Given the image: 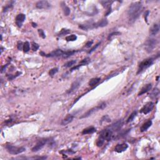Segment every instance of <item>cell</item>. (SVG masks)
<instances>
[{
	"label": "cell",
	"instance_id": "1",
	"mask_svg": "<svg viewBox=\"0 0 160 160\" xmlns=\"http://www.w3.org/2000/svg\"><path fill=\"white\" fill-rule=\"evenodd\" d=\"M142 4L140 2H135L130 5L128 11L129 21L131 23H134L142 12Z\"/></svg>",
	"mask_w": 160,
	"mask_h": 160
},
{
	"label": "cell",
	"instance_id": "2",
	"mask_svg": "<svg viewBox=\"0 0 160 160\" xmlns=\"http://www.w3.org/2000/svg\"><path fill=\"white\" fill-rule=\"evenodd\" d=\"M153 63V59L152 58H148L146 59L145 60L140 63L139 65V68H138V74L141 73L143 71L145 70L146 69H147L148 68H149V66H151L152 64Z\"/></svg>",
	"mask_w": 160,
	"mask_h": 160
},
{
	"label": "cell",
	"instance_id": "3",
	"mask_svg": "<svg viewBox=\"0 0 160 160\" xmlns=\"http://www.w3.org/2000/svg\"><path fill=\"white\" fill-rule=\"evenodd\" d=\"M6 148L11 155H18L26 150V148L24 147H17L12 145H7L6 146Z\"/></svg>",
	"mask_w": 160,
	"mask_h": 160
},
{
	"label": "cell",
	"instance_id": "4",
	"mask_svg": "<svg viewBox=\"0 0 160 160\" xmlns=\"http://www.w3.org/2000/svg\"><path fill=\"white\" fill-rule=\"evenodd\" d=\"M113 136V131L109 128H106L101 131L99 134V138L104 140H109Z\"/></svg>",
	"mask_w": 160,
	"mask_h": 160
},
{
	"label": "cell",
	"instance_id": "5",
	"mask_svg": "<svg viewBox=\"0 0 160 160\" xmlns=\"http://www.w3.org/2000/svg\"><path fill=\"white\" fill-rule=\"evenodd\" d=\"M156 44H157V40L155 39L150 38L147 40L145 43L146 51L148 53L151 52L153 49L156 47Z\"/></svg>",
	"mask_w": 160,
	"mask_h": 160
},
{
	"label": "cell",
	"instance_id": "6",
	"mask_svg": "<svg viewBox=\"0 0 160 160\" xmlns=\"http://www.w3.org/2000/svg\"><path fill=\"white\" fill-rule=\"evenodd\" d=\"M105 107H106V103H103L102 104L99 105V106H96V107H94V108H92V109H90L88 111H87L86 113H85V114H84V115H83V116L81 117V118H84L89 117V116H91L92 114H93L94 112L97 111L99 110V109H103Z\"/></svg>",
	"mask_w": 160,
	"mask_h": 160
},
{
	"label": "cell",
	"instance_id": "7",
	"mask_svg": "<svg viewBox=\"0 0 160 160\" xmlns=\"http://www.w3.org/2000/svg\"><path fill=\"white\" fill-rule=\"evenodd\" d=\"M48 141V139H41V140H40V141L36 143V145L32 148V151L36 152L40 150L41 149H42V148L44 147V145L47 143Z\"/></svg>",
	"mask_w": 160,
	"mask_h": 160
},
{
	"label": "cell",
	"instance_id": "8",
	"mask_svg": "<svg viewBox=\"0 0 160 160\" xmlns=\"http://www.w3.org/2000/svg\"><path fill=\"white\" fill-rule=\"evenodd\" d=\"M123 123H124L123 120H118V121H116V123H115L114 124H112L110 127L109 128L113 131V133L118 132V131H120V130L121 129V128L123 127Z\"/></svg>",
	"mask_w": 160,
	"mask_h": 160
},
{
	"label": "cell",
	"instance_id": "9",
	"mask_svg": "<svg viewBox=\"0 0 160 160\" xmlns=\"http://www.w3.org/2000/svg\"><path fill=\"white\" fill-rule=\"evenodd\" d=\"M153 108H154V103L153 102H148V103H146L143 107V108L141 109L140 112L145 114V115H146V114L149 113L150 111H151Z\"/></svg>",
	"mask_w": 160,
	"mask_h": 160
},
{
	"label": "cell",
	"instance_id": "10",
	"mask_svg": "<svg viewBox=\"0 0 160 160\" xmlns=\"http://www.w3.org/2000/svg\"><path fill=\"white\" fill-rule=\"evenodd\" d=\"M81 83V79H78V80H76L75 81L73 82L71 85V87L67 91V93H68V94H69V93H72L73 92L76 91V90L80 87Z\"/></svg>",
	"mask_w": 160,
	"mask_h": 160
},
{
	"label": "cell",
	"instance_id": "11",
	"mask_svg": "<svg viewBox=\"0 0 160 160\" xmlns=\"http://www.w3.org/2000/svg\"><path fill=\"white\" fill-rule=\"evenodd\" d=\"M36 6L39 9H47L51 6V4L47 1H40L36 3Z\"/></svg>",
	"mask_w": 160,
	"mask_h": 160
},
{
	"label": "cell",
	"instance_id": "12",
	"mask_svg": "<svg viewBox=\"0 0 160 160\" xmlns=\"http://www.w3.org/2000/svg\"><path fill=\"white\" fill-rule=\"evenodd\" d=\"M128 148V145L126 143L123 144H118L116 146L115 148V151H116L117 153H122V152L126 150V149Z\"/></svg>",
	"mask_w": 160,
	"mask_h": 160
},
{
	"label": "cell",
	"instance_id": "13",
	"mask_svg": "<svg viewBox=\"0 0 160 160\" xmlns=\"http://www.w3.org/2000/svg\"><path fill=\"white\" fill-rule=\"evenodd\" d=\"M25 18H26V16L24 14H19L17 16L16 18V25H18V27L21 28L23 23L25 21Z\"/></svg>",
	"mask_w": 160,
	"mask_h": 160
},
{
	"label": "cell",
	"instance_id": "14",
	"mask_svg": "<svg viewBox=\"0 0 160 160\" xmlns=\"http://www.w3.org/2000/svg\"><path fill=\"white\" fill-rule=\"evenodd\" d=\"M64 51L61 50H56L53 51L48 54H46V56L47 57H62Z\"/></svg>",
	"mask_w": 160,
	"mask_h": 160
},
{
	"label": "cell",
	"instance_id": "15",
	"mask_svg": "<svg viewBox=\"0 0 160 160\" xmlns=\"http://www.w3.org/2000/svg\"><path fill=\"white\" fill-rule=\"evenodd\" d=\"M160 31V26L158 24H154L149 29V33L152 36L157 35Z\"/></svg>",
	"mask_w": 160,
	"mask_h": 160
},
{
	"label": "cell",
	"instance_id": "16",
	"mask_svg": "<svg viewBox=\"0 0 160 160\" xmlns=\"http://www.w3.org/2000/svg\"><path fill=\"white\" fill-rule=\"evenodd\" d=\"M151 88H152L151 84H146V86H144V87L141 89V90L140 91V92L138 93V96H141V95H142V94L146 93L148 92L149 90H151Z\"/></svg>",
	"mask_w": 160,
	"mask_h": 160
},
{
	"label": "cell",
	"instance_id": "17",
	"mask_svg": "<svg viewBox=\"0 0 160 160\" xmlns=\"http://www.w3.org/2000/svg\"><path fill=\"white\" fill-rule=\"evenodd\" d=\"M73 116L71 115H68V116H66L65 118L63 120L62 122H61V125L65 126L66 124H69L73 121Z\"/></svg>",
	"mask_w": 160,
	"mask_h": 160
},
{
	"label": "cell",
	"instance_id": "18",
	"mask_svg": "<svg viewBox=\"0 0 160 160\" xmlns=\"http://www.w3.org/2000/svg\"><path fill=\"white\" fill-rule=\"evenodd\" d=\"M108 23V22L107 19H101V21H98L97 23L94 24V28H96V27H105V26H107Z\"/></svg>",
	"mask_w": 160,
	"mask_h": 160
},
{
	"label": "cell",
	"instance_id": "19",
	"mask_svg": "<svg viewBox=\"0 0 160 160\" xmlns=\"http://www.w3.org/2000/svg\"><path fill=\"white\" fill-rule=\"evenodd\" d=\"M151 124H152V121H151V120H149V121H146V123H144V124H143V126L141 127V130H141V132H145V131H146V130H148V129L151 126Z\"/></svg>",
	"mask_w": 160,
	"mask_h": 160
},
{
	"label": "cell",
	"instance_id": "20",
	"mask_svg": "<svg viewBox=\"0 0 160 160\" xmlns=\"http://www.w3.org/2000/svg\"><path fill=\"white\" fill-rule=\"evenodd\" d=\"M96 128H94V127H89L88 128L84 129L82 133L83 134H92L93 133L96 132Z\"/></svg>",
	"mask_w": 160,
	"mask_h": 160
},
{
	"label": "cell",
	"instance_id": "21",
	"mask_svg": "<svg viewBox=\"0 0 160 160\" xmlns=\"http://www.w3.org/2000/svg\"><path fill=\"white\" fill-rule=\"evenodd\" d=\"M61 8H62L63 10L64 13H65V15L66 16L69 15V13H70V9L66 6V4H65L64 2L61 3Z\"/></svg>",
	"mask_w": 160,
	"mask_h": 160
},
{
	"label": "cell",
	"instance_id": "22",
	"mask_svg": "<svg viewBox=\"0 0 160 160\" xmlns=\"http://www.w3.org/2000/svg\"><path fill=\"white\" fill-rule=\"evenodd\" d=\"M159 94H160V91L158 88H155L154 90H153V91L151 92V93L149 95V97H150L151 99H155V98H157Z\"/></svg>",
	"mask_w": 160,
	"mask_h": 160
},
{
	"label": "cell",
	"instance_id": "23",
	"mask_svg": "<svg viewBox=\"0 0 160 160\" xmlns=\"http://www.w3.org/2000/svg\"><path fill=\"white\" fill-rule=\"evenodd\" d=\"M78 52V51H64V53L62 56V58H67L68 57L71 56L73 55V54Z\"/></svg>",
	"mask_w": 160,
	"mask_h": 160
},
{
	"label": "cell",
	"instance_id": "24",
	"mask_svg": "<svg viewBox=\"0 0 160 160\" xmlns=\"http://www.w3.org/2000/svg\"><path fill=\"white\" fill-rule=\"evenodd\" d=\"M101 79L99 78H93L91 79V80L89 82V85L90 86H94L96 84H98L99 81H100Z\"/></svg>",
	"mask_w": 160,
	"mask_h": 160
},
{
	"label": "cell",
	"instance_id": "25",
	"mask_svg": "<svg viewBox=\"0 0 160 160\" xmlns=\"http://www.w3.org/2000/svg\"><path fill=\"white\" fill-rule=\"evenodd\" d=\"M71 31L69 29H62L60 32L58 33V36H64V35H66L70 33Z\"/></svg>",
	"mask_w": 160,
	"mask_h": 160
},
{
	"label": "cell",
	"instance_id": "26",
	"mask_svg": "<svg viewBox=\"0 0 160 160\" xmlns=\"http://www.w3.org/2000/svg\"><path fill=\"white\" fill-rule=\"evenodd\" d=\"M137 115V112L136 111H133L132 113L131 114V115L130 116V117L128 118V119L127 120V123H130V122L133 121V120H134V118L136 117V116Z\"/></svg>",
	"mask_w": 160,
	"mask_h": 160
},
{
	"label": "cell",
	"instance_id": "27",
	"mask_svg": "<svg viewBox=\"0 0 160 160\" xmlns=\"http://www.w3.org/2000/svg\"><path fill=\"white\" fill-rule=\"evenodd\" d=\"M76 39H77V36L75 35H69L66 38V40L68 41H76Z\"/></svg>",
	"mask_w": 160,
	"mask_h": 160
},
{
	"label": "cell",
	"instance_id": "28",
	"mask_svg": "<svg viewBox=\"0 0 160 160\" xmlns=\"http://www.w3.org/2000/svg\"><path fill=\"white\" fill-rule=\"evenodd\" d=\"M29 48H30V45H29V42L26 41L24 43V46H23V51H25V53L28 52L29 51Z\"/></svg>",
	"mask_w": 160,
	"mask_h": 160
},
{
	"label": "cell",
	"instance_id": "29",
	"mask_svg": "<svg viewBox=\"0 0 160 160\" xmlns=\"http://www.w3.org/2000/svg\"><path fill=\"white\" fill-rule=\"evenodd\" d=\"M90 62V59L89 58H86L85 59H83L81 63H80V65H81V66H84V65H86Z\"/></svg>",
	"mask_w": 160,
	"mask_h": 160
},
{
	"label": "cell",
	"instance_id": "30",
	"mask_svg": "<svg viewBox=\"0 0 160 160\" xmlns=\"http://www.w3.org/2000/svg\"><path fill=\"white\" fill-rule=\"evenodd\" d=\"M76 63V60H72V61H68V63H66L65 65V67H67V68H69L71 66H72L73 65H75Z\"/></svg>",
	"mask_w": 160,
	"mask_h": 160
},
{
	"label": "cell",
	"instance_id": "31",
	"mask_svg": "<svg viewBox=\"0 0 160 160\" xmlns=\"http://www.w3.org/2000/svg\"><path fill=\"white\" fill-rule=\"evenodd\" d=\"M58 68H53V69H51V70L50 71V72H49V75H50L51 76H54V75H55L56 73H58Z\"/></svg>",
	"mask_w": 160,
	"mask_h": 160
},
{
	"label": "cell",
	"instance_id": "32",
	"mask_svg": "<svg viewBox=\"0 0 160 160\" xmlns=\"http://www.w3.org/2000/svg\"><path fill=\"white\" fill-rule=\"evenodd\" d=\"M104 142H105V140H104V139H103L102 138H99L96 142V145L98 146H99V147H101L104 144Z\"/></svg>",
	"mask_w": 160,
	"mask_h": 160
},
{
	"label": "cell",
	"instance_id": "33",
	"mask_svg": "<svg viewBox=\"0 0 160 160\" xmlns=\"http://www.w3.org/2000/svg\"><path fill=\"white\" fill-rule=\"evenodd\" d=\"M110 122V118H109V116L108 115H106V116H104L102 118L101 120V123H103V122Z\"/></svg>",
	"mask_w": 160,
	"mask_h": 160
},
{
	"label": "cell",
	"instance_id": "34",
	"mask_svg": "<svg viewBox=\"0 0 160 160\" xmlns=\"http://www.w3.org/2000/svg\"><path fill=\"white\" fill-rule=\"evenodd\" d=\"M121 35V33H120V32H113V33H111L110 35H109V36H108V40H109V39L111 38L113 36H118V35Z\"/></svg>",
	"mask_w": 160,
	"mask_h": 160
},
{
	"label": "cell",
	"instance_id": "35",
	"mask_svg": "<svg viewBox=\"0 0 160 160\" xmlns=\"http://www.w3.org/2000/svg\"><path fill=\"white\" fill-rule=\"evenodd\" d=\"M38 48H39L38 44H36V43H33V44H32V50H33V51H37V50H38Z\"/></svg>",
	"mask_w": 160,
	"mask_h": 160
},
{
	"label": "cell",
	"instance_id": "36",
	"mask_svg": "<svg viewBox=\"0 0 160 160\" xmlns=\"http://www.w3.org/2000/svg\"><path fill=\"white\" fill-rule=\"evenodd\" d=\"M38 33L39 34H40V36H41L43 38H45L46 36H45V34H44V31H43V29H38Z\"/></svg>",
	"mask_w": 160,
	"mask_h": 160
},
{
	"label": "cell",
	"instance_id": "37",
	"mask_svg": "<svg viewBox=\"0 0 160 160\" xmlns=\"http://www.w3.org/2000/svg\"><path fill=\"white\" fill-rule=\"evenodd\" d=\"M23 46H24V44L22 43V42L19 41L18 43V49L19 50H21L22 49H23Z\"/></svg>",
	"mask_w": 160,
	"mask_h": 160
},
{
	"label": "cell",
	"instance_id": "38",
	"mask_svg": "<svg viewBox=\"0 0 160 160\" xmlns=\"http://www.w3.org/2000/svg\"><path fill=\"white\" fill-rule=\"evenodd\" d=\"M100 43H98V44H96V46H94V47H93L92 49H91V51H90V52H89V53H92L93 51H94V50H95L97 48H98V46H99V44H100Z\"/></svg>",
	"mask_w": 160,
	"mask_h": 160
},
{
	"label": "cell",
	"instance_id": "39",
	"mask_svg": "<svg viewBox=\"0 0 160 160\" xmlns=\"http://www.w3.org/2000/svg\"><path fill=\"white\" fill-rule=\"evenodd\" d=\"M93 44V41H89L87 43H86V48H89L91 46V44Z\"/></svg>",
	"mask_w": 160,
	"mask_h": 160
},
{
	"label": "cell",
	"instance_id": "40",
	"mask_svg": "<svg viewBox=\"0 0 160 160\" xmlns=\"http://www.w3.org/2000/svg\"><path fill=\"white\" fill-rule=\"evenodd\" d=\"M32 25H33V27H36V26H37V25H36V23H32Z\"/></svg>",
	"mask_w": 160,
	"mask_h": 160
}]
</instances>
